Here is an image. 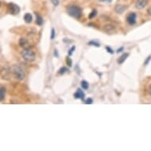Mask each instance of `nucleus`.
<instances>
[{
    "label": "nucleus",
    "instance_id": "nucleus-24",
    "mask_svg": "<svg viewBox=\"0 0 151 151\" xmlns=\"http://www.w3.org/2000/svg\"><path fill=\"white\" fill-rule=\"evenodd\" d=\"M106 50H107V52H109V53H110V54H114V51L112 50V49H111V48H110V47H109V46H107L106 48Z\"/></svg>",
    "mask_w": 151,
    "mask_h": 151
},
{
    "label": "nucleus",
    "instance_id": "nucleus-27",
    "mask_svg": "<svg viewBox=\"0 0 151 151\" xmlns=\"http://www.w3.org/2000/svg\"><path fill=\"white\" fill-rule=\"evenodd\" d=\"M123 50V47H121V48H119V49L117 50V52H118V53H119V52H121Z\"/></svg>",
    "mask_w": 151,
    "mask_h": 151
},
{
    "label": "nucleus",
    "instance_id": "nucleus-14",
    "mask_svg": "<svg viewBox=\"0 0 151 151\" xmlns=\"http://www.w3.org/2000/svg\"><path fill=\"white\" fill-rule=\"evenodd\" d=\"M81 86H82V88L83 89V90H88L89 87H90L89 83H88L86 81H85V80H83V81L81 82Z\"/></svg>",
    "mask_w": 151,
    "mask_h": 151
},
{
    "label": "nucleus",
    "instance_id": "nucleus-13",
    "mask_svg": "<svg viewBox=\"0 0 151 151\" xmlns=\"http://www.w3.org/2000/svg\"><path fill=\"white\" fill-rule=\"evenodd\" d=\"M103 29L104 32H111L112 30H114L115 26L114 25H105V26L104 27Z\"/></svg>",
    "mask_w": 151,
    "mask_h": 151
},
{
    "label": "nucleus",
    "instance_id": "nucleus-12",
    "mask_svg": "<svg viewBox=\"0 0 151 151\" xmlns=\"http://www.w3.org/2000/svg\"><path fill=\"white\" fill-rule=\"evenodd\" d=\"M5 94H6V88L5 87L0 88V102L4 100V98H5Z\"/></svg>",
    "mask_w": 151,
    "mask_h": 151
},
{
    "label": "nucleus",
    "instance_id": "nucleus-10",
    "mask_svg": "<svg viewBox=\"0 0 151 151\" xmlns=\"http://www.w3.org/2000/svg\"><path fill=\"white\" fill-rule=\"evenodd\" d=\"M36 14V18H37V20H36V22H37V24L39 25V26H41L44 23V19L41 16H40L39 13H35Z\"/></svg>",
    "mask_w": 151,
    "mask_h": 151
},
{
    "label": "nucleus",
    "instance_id": "nucleus-20",
    "mask_svg": "<svg viewBox=\"0 0 151 151\" xmlns=\"http://www.w3.org/2000/svg\"><path fill=\"white\" fill-rule=\"evenodd\" d=\"M75 51V46H73L71 49H70L69 51H68V56H71L73 55V53H74V52Z\"/></svg>",
    "mask_w": 151,
    "mask_h": 151
},
{
    "label": "nucleus",
    "instance_id": "nucleus-29",
    "mask_svg": "<svg viewBox=\"0 0 151 151\" xmlns=\"http://www.w3.org/2000/svg\"><path fill=\"white\" fill-rule=\"evenodd\" d=\"M100 2H102V3H104V2H111V0H99Z\"/></svg>",
    "mask_w": 151,
    "mask_h": 151
},
{
    "label": "nucleus",
    "instance_id": "nucleus-19",
    "mask_svg": "<svg viewBox=\"0 0 151 151\" xmlns=\"http://www.w3.org/2000/svg\"><path fill=\"white\" fill-rule=\"evenodd\" d=\"M56 37V31H55V29H52V32H51V40H54Z\"/></svg>",
    "mask_w": 151,
    "mask_h": 151
},
{
    "label": "nucleus",
    "instance_id": "nucleus-3",
    "mask_svg": "<svg viewBox=\"0 0 151 151\" xmlns=\"http://www.w3.org/2000/svg\"><path fill=\"white\" fill-rule=\"evenodd\" d=\"M21 56L25 60L28 62L34 61L35 59H36V54L34 53V52L29 48H25L21 52Z\"/></svg>",
    "mask_w": 151,
    "mask_h": 151
},
{
    "label": "nucleus",
    "instance_id": "nucleus-6",
    "mask_svg": "<svg viewBox=\"0 0 151 151\" xmlns=\"http://www.w3.org/2000/svg\"><path fill=\"white\" fill-rule=\"evenodd\" d=\"M147 3H148L147 0H138L135 3V7L138 10H142L147 5Z\"/></svg>",
    "mask_w": 151,
    "mask_h": 151
},
{
    "label": "nucleus",
    "instance_id": "nucleus-7",
    "mask_svg": "<svg viewBox=\"0 0 151 151\" xmlns=\"http://www.w3.org/2000/svg\"><path fill=\"white\" fill-rule=\"evenodd\" d=\"M74 97L75 99H81L82 101H84V98H85V93L82 91L81 89H78L76 93H74Z\"/></svg>",
    "mask_w": 151,
    "mask_h": 151
},
{
    "label": "nucleus",
    "instance_id": "nucleus-21",
    "mask_svg": "<svg viewBox=\"0 0 151 151\" xmlns=\"http://www.w3.org/2000/svg\"><path fill=\"white\" fill-rule=\"evenodd\" d=\"M66 64L69 66V67H71L72 66V61L71 59V58H69V57L66 58Z\"/></svg>",
    "mask_w": 151,
    "mask_h": 151
},
{
    "label": "nucleus",
    "instance_id": "nucleus-18",
    "mask_svg": "<svg viewBox=\"0 0 151 151\" xmlns=\"http://www.w3.org/2000/svg\"><path fill=\"white\" fill-rule=\"evenodd\" d=\"M88 44L91 45V46H95V47H97V48L101 46V44H100L99 43L97 42V41H94V40H91V41H90V42L88 43Z\"/></svg>",
    "mask_w": 151,
    "mask_h": 151
},
{
    "label": "nucleus",
    "instance_id": "nucleus-30",
    "mask_svg": "<svg viewBox=\"0 0 151 151\" xmlns=\"http://www.w3.org/2000/svg\"><path fill=\"white\" fill-rule=\"evenodd\" d=\"M148 92H149V93H150V95H151V85H150V87H149Z\"/></svg>",
    "mask_w": 151,
    "mask_h": 151
},
{
    "label": "nucleus",
    "instance_id": "nucleus-23",
    "mask_svg": "<svg viewBox=\"0 0 151 151\" xmlns=\"http://www.w3.org/2000/svg\"><path fill=\"white\" fill-rule=\"evenodd\" d=\"M151 60V56H149L147 58H146V59L145 60V62H144V65H148L149 63L150 62Z\"/></svg>",
    "mask_w": 151,
    "mask_h": 151
},
{
    "label": "nucleus",
    "instance_id": "nucleus-2",
    "mask_svg": "<svg viewBox=\"0 0 151 151\" xmlns=\"http://www.w3.org/2000/svg\"><path fill=\"white\" fill-rule=\"evenodd\" d=\"M67 13L74 18L79 19L82 17V11L78 6H70L67 7Z\"/></svg>",
    "mask_w": 151,
    "mask_h": 151
},
{
    "label": "nucleus",
    "instance_id": "nucleus-15",
    "mask_svg": "<svg viewBox=\"0 0 151 151\" xmlns=\"http://www.w3.org/2000/svg\"><path fill=\"white\" fill-rule=\"evenodd\" d=\"M66 72H68V68H67V67H65V66H63V67H61V68L58 71V74H60V75H63V74H64L65 73H66Z\"/></svg>",
    "mask_w": 151,
    "mask_h": 151
},
{
    "label": "nucleus",
    "instance_id": "nucleus-11",
    "mask_svg": "<svg viewBox=\"0 0 151 151\" xmlns=\"http://www.w3.org/2000/svg\"><path fill=\"white\" fill-rule=\"evenodd\" d=\"M24 20L27 24L31 23V22L32 21V15H31V13H25V14L24 15Z\"/></svg>",
    "mask_w": 151,
    "mask_h": 151
},
{
    "label": "nucleus",
    "instance_id": "nucleus-17",
    "mask_svg": "<svg viewBox=\"0 0 151 151\" xmlns=\"http://www.w3.org/2000/svg\"><path fill=\"white\" fill-rule=\"evenodd\" d=\"M97 10H93V11H91V13H90V15H89V18L90 19L94 18L97 16Z\"/></svg>",
    "mask_w": 151,
    "mask_h": 151
},
{
    "label": "nucleus",
    "instance_id": "nucleus-22",
    "mask_svg": "<svg viewBox=\"0 0 151 151\" xmlns=\"http://www.w3.org/2000/svg\"><path fill=\"white\" fill-rule=\"evenodd\" d=\"M51 2L53 4L54 6H57L59 4V0H51Z\"/></svg>",
    "mask_w": 151,
    "mask_h": 151
},
{
    "label": "nucleus",
    "instance_id": "nucleus-26",
    "mask_svg": "<svg viewBox=\"0 0 151 151\" xmlns=\"http://www.w3.org/2000/svg\"><path fill=\"white\" fill-rule=\"evenodd\" d=\"M55 52H54V56H56V57H59V53H58V50L57 49H55V51H54Z\"/></svg>",
    "mask_w": 151,
    "mask_h": 151
},
{
    "label": "nucleus",
    "instance_id": "nucleus-4",
    "mask_svg": "<svg viewBox=\"0 0 151 151\" xmlns=\"http://www.w3.org/2000/svg\"><path fill=\"white\" fill-rule=\"evenodd\" d=\"M8 10L9 13L12 14V15H17V14H18L20 11H21L19 6H18L15 3H10L8 4Z\"/></svg>",
    "mask_w": 151,
    "mask_h": 151
},
{
    "label": "nucleus",
    "instance_id": "nucleus-16",
    "mask_svg": "<svg viewBox=\"0 0 151 151\" xmlns=\"http://www.w3.org/2000/svg\"><path fill=\"white\" fill-rule=\"evenodd\" d=\"M27 44H28V41H27L25 38H21L20 40H19V44H20L21 47H25Z\"/></svg>",
    "mask_w": 151,
    "mask_h": 151
},
{
    "label": "nucleus",
    "instance_id": "nucleus-1",
    "mask_svg": "<svg viewBox=\"0 0 151 151\" xmlns=\"http://www.w3.org/2000/svg\"><path fill=\"white\" fill-rule=\"evenodd\" d=\"M9 71H10V73L11 74H13V78H15L16 79L19 80V81L23 80L25 78V74L20 66L13 65V66H11Z\"/></svg>",
    "mask_w": 151,
    "mask_h": 151
},
{
    "label": "nucleus",
    "instance_id": "nucleus-5",
    "mask_svg": "<svg viewBox=\"0 0 151 151\" xmlns=\"http://www.w3.org/2000/svg\"><path fill=\"white\" fill-rule=\"evenodd\" d=\"M136 18H137V15L135 13H130L127 17V23L131 25H133L136 23Z\"/></svg>",
    "mask_w": 151,
    "mask_h": 151
},
{
    "label": "nucleus",
    "instance_id": "nucleus-28",
    "mask_svg": "<svg viewBox=\"0 0 151 151\" xmlns=\"http://www.w3.org/2000/svg\"><path fill=\"white\" fill-rule=\"evenodd\" d=\"M147 13H148L149 15H151V7H150V8H149L148 10H147Z\"/></svg>",
    "mask_w": 151,
    "mask_h": 151
},
{
    "label": "nucleus",
    "instance_id": "nucleus-31",
    "mask_svg": "<svg viewBox=\"0 0 151 151\" xmlns=\"http://www.w3.org/2000/svg\"><path fill=\"white\" fill-rule=\"evenodd\" d=\"M0 6H1V2H0Z\"/></svg>",
    "mask_w": 151,
    "mask_h": 151
},
{
    "label": "nucleus",
    "instance_id": "nucleus-9",
    "mask_svg": "<svg viewBox=\"0 0 151 151\" xmlns=\"http://www.w3.org/2000/svg\"><path fill=\"white\" fill-rule=\"evenodd\" d=\"M129 56V53H123L122 56H120L118 59H117V63L119 64H122L124 63V61L127 59V58Z\"/></svg>",
    "mask_w": 151,
    "mask_h": 151
},
{
    "label": "nucleus",
    "instance_id": "nucleus-25",
    "mask_svg": "<svg viewBox=\"0 0 151 151\" xmlns=\"http://www.w3.org/2000/svg\"><path fill=\"white\" fill-rule=\"evenodd\" d=\"M85 104H93V99L92 98H88L87 100L85 101Z\"/></svg>",
    "mask_w": 151,
    "mask_h": 151
},
{
    "label": "nucleus",
    "instance_id": "nucleus-8",
    "mask_svg": "<svg viewBox=\"0 0 151 151\" xmlns=\"http://www.w3.org/2000/svg\"><path fill=\"white\" fill-rule=\"evenodd\" d=\"M127 6L123 5H116L115 6V11L117 13H123L126 10H127Z\"/></svg>",
    "mask_w": 151,
    "mask_h": 151
}]
</instances>
